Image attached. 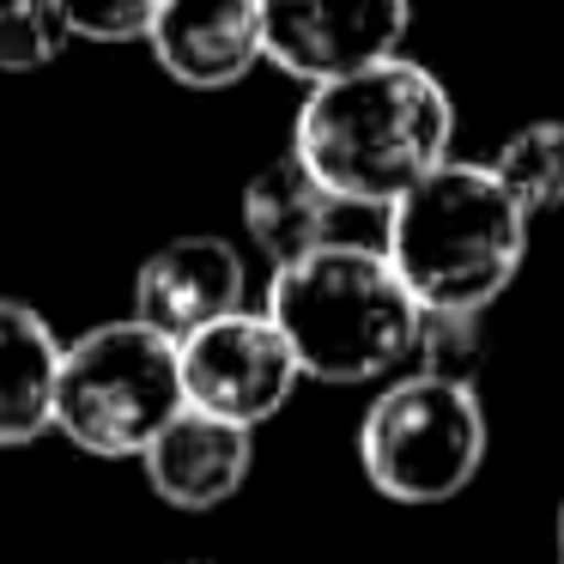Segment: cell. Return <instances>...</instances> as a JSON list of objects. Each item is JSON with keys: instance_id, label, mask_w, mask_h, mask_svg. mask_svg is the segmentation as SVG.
Segmentation results:
<instances>
[{"instance_id": "5", "label": "cell", "mask_w": 564, "mask_h": 564, "mask_svg": "<svg viewBox=\"0 0 564 564\" xmlns=\"http://www.w3.org/2000/svg\"><path fill=\"white\" fill-rule=\"evenodd\" d=\"M358 462L382 498L413 510L449 503L486 467V406L467 382L406 370L370 401L358 425Z\"/></svg>"}, {"instance_id": "2", "label": "cell", "mask_w": 564, "mask_h": 564, "mask_svg": "<svg viewBox=\"0 0 564 564\" xmlns=\"http://www.w3.org/2000/svg\"><path fill=\"white\" fill-rule=\"evenodd\" d=\"M382 256L394 261L419 310L486 316L528 256V213L491 164L449 159L389 207Z\"/></svg>"}, {"instance_id": "7", "label": "cell", "mask_w": 564, "mask_h": 564, "mask_svg": "<svg viewBox=\"0 0 564 564\" xmlns=\"http://www.w3.org/2000/svg\"><path fill=\"white\" fill-rule=\"evenodd\" d=\"M304 382V365L285 346V334L273 328L268 310H237V316L213 322V328L183 340V389L188 406L213 419L256 431L292 401V389Z\"/></svg>"}, {"instance_id": "9", "label": "cell", "mask_w": 564, "mask_h": 564, "mask_svg": "<svg viewBox=\"0 0 564 564\" xmlns=\"http://www.w3.org/2000/svg\"><path fill=\"white\" fill-rule=\"evenodd\" d=\"M147 50L176 86L225 91L256 62H268V50H261V0H164Z\"/></svg>"}, {"instance_id": "14", "label": "cell", "mask_w": 564, "mask_h": 564, "mask_svg": "<svg viewBox=\"0 0 564 564\" xmlns=\"http://www.w3.org/2000/svg\"><path fill=\"white\" fill-rule=\"evenodd\" d=\"M74 43L55 0H0V74H37Z\"/></svg>"}, {"instance_id": "12", "label": "cell", "mask_w": 564, "mask_h": 564, "mask_svg": "<svg viewBox=\"0 0 564 564\" xmlns=\"http://www.w3.org/2000/svg\"><path fill=\"white\" fill-rule=\"evenodd\" d=\"M55 328L19 297H0V449L37 443L55 431V382H62Z\"/></svg>"}, {"instance_id": "3", "label": "cell", "mask_w": 564, "mask_h": 564, "mask_svg": "<svg viewBox=\"0 0 564 564\" xmlns=\"http://www.w3.org/2000/svg\"><path fill=\"white\" fill-rule=\"evenodd\" d=\"M268 316L316 382H377L413 358L419 297L394 261L370 243H322L316 256L273 268Z\"/></svg>"}, {"instance_id": "6", "label": "cell", "mask_w": 564, "mask_h": 564, "mask_svg": "<svg viewBox=\"0 0 564 564\" xmlns=\"http://www.w3.org/2000/svg\"><path fill=\"white\" fill-rule=\"evenodd\" d=\"M413 0H261V50L310 91L406 50Z\"/></svg>"}, {"instance_id": "15", "label": "cell", "mask_w": 564, "mask_h": 564, "mask_svg": "<svg viewBox=\"0 0 564 564\" xmlns=\"http://www.w3.org/2000/svg\"><path fill=\"white\" fill-rule=\"evenodd\" d=\"M479 352H486V334L479 316H449V310H425L413 334V370L419 377H443V382H467L479 377Z\"/></svg>"}, {"instance_id": "1", "label": "cell", "mask_w": 564, "mask_h": 564, "mask_svg": "<svg viewBox=\"0 0 564 564\" xmlns=\"http://www.w3.org/2000/svg\"><path fill=\"white\" fill-rule=\"evenodd\" d=\"M455 104L431 67L394 62L316 86L297 110L292 152L316 171L340 207H382L413 195L431 171L449 164Z\"/></svg>"}, {"instance_id": "10", "label": "cell", "mask_w": 564, "mask_h": 564, "mask_svg": "<svg viewBox=\"0 0 564 564\" xmlns=\"http://www.w3.org/2000/svg\"><path fill=\"white\" fill-rule=\"evenodd\" d=\"M249 462H256V431L231 425V419H213L200 406H183L171 425L152 437V449L140 455L147 467V486L159 491L171 510H219L243 491Z\"/></svg>"}, {"instance_id": "16", "label": "cell", "mask_w": 564, "mask_h": 564, "mask_svg": "<svg viewBox=\"0 0 564 564\" xmlns=\"http://www.w3.org/2000/svg\"><path fill=\"white\" fill-rule=\"evenodd\" d=\"M67 31L86 43H147L164 0H55Z\"/></svg>"}, {"instance_id": "17", "label": "cell", "mask_w": 564, "mask_h": 564, "mask_svg": "<svg viewBox=\"0 0 564 564\" xmlns=\"http://www.w3.org/2000/svg\"><path fill=\"white\" fill-rule=\"evenodd\" d=\"M558 564H564V510H558Z\"/></svg>"}, {"instance_id": "13", "label": "cell", "mask_w": 564, "mask_h": 564, "mask_svg": "<svg viewBox=\"0 0 564 564\" xmlns=\"http://www.w3.org/2000/svg\"><path fill=\"white\" fill-rule=\"evenodd\" d=\"M491 171H498V183L516 195V207H522L528 219L558 213L564 207V122L516 128V134L498 147Z\"/></svg>"}, {"instance_id": "8", "label": "cell", "mask_w": 564, "mask_h": 564, "mask_svg": "<svg viewBox=\"0 0 564 564\" xmlns=\"http://www.w3.org/2000/svg\"><path fill=\"white\" fill-rule=\"evenodd\" d=\"M243 285H249L243 256L225 237H171L164 249H152L140 261L134 316L183 346L188 334L237 316L243 310Z\"/></svg>"}, {"instance_id": "4", "label": "cell", "mask_w": 564, "mask_h": 564, "mask_svg": "<svg viewBox=\"0 0 564 564\" xmlns=\"http://www.w3.org/2000/svg\"><path fill=\"white\" fill-rule=\"evenodd\" d=\"M188 406L183 346L140 316L98 322L62 352L55 431L104 462H140L164 425Z\"/></svg>"}, {"instance_id": "11", "label": "cell", "mask_w": 564, "mask_h": 564, "mask_svg": "<svg viewBox=\"0 0 564 564\" xmlns=\"http://www.w3.org/2000/svg\"><path fill=\"white\" fill-rule=\"evenodd\" d=\"M334 207L340 200L316 183L297 152L261 164L243 188V231L273 268H292V261L316 256L322 243H334Z\"/></svg>"}]
</instances>
